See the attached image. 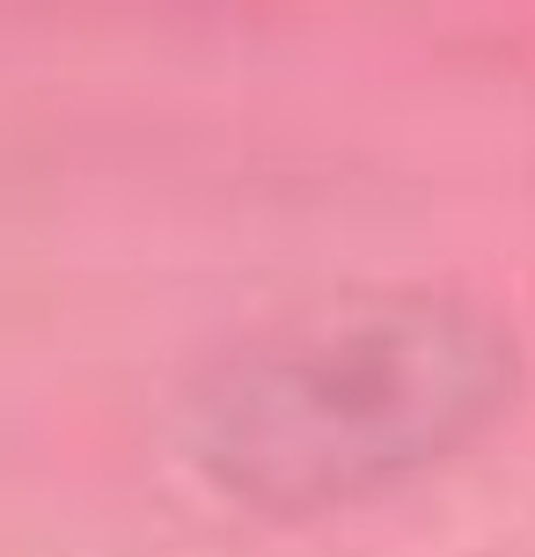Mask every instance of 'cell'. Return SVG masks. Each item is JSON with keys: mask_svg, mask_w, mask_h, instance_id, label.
I'll return each mask as SVG.
<instances>
[{"mask_svg": "<svg viewBox=\"0 0 535 557\" xmlns=\"http://www.w3.org/2000/svg\"><path fill=\"white\" fill-rule=\"evenodd\" d=\"M521 352L455 286H352L213 345L176 396L206 484L264 513L366 499L499 418Z\"/></svg>", "mask_w": 535, "mask_h": 557, "instance_id": "obj_1", "label": "cell"}]
</instances>
